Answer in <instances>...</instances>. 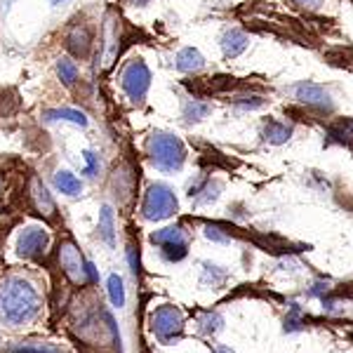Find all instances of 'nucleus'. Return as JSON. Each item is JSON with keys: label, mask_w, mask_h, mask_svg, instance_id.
<instances>
[{"label": "nucleus", "mask_w": 353, "mask_h": 353, "mask_svg": "<svg viewBox=\"0 0 353 353\" xmlns=\"http://www.w3.org/2000/svg\"><path fill=\"white\" fill-rule=\"evenodd\" d=\"M41 313V297L31 281L10 276L0 281V321L8 325H26Z\"/></svg>", "instance_id": "1"}, {"label": "nucleus", "mask_w": 353, "mask_h": 353, "mask_svg": "<svg viewBox=\"0 0 353 353\" xmlns=\"http://www.w3.org/2000/svg\"><path fill=\"white\" fill-rule=\"evenodd\" d=\"M149 161L161 172H179L186 161V149L179 137L168 132H153L146 141Z\"/></svg>", "instance_id": "2"}, {"label": "nucleus", "mask_w": 353, "mask_h": 353, "mask_svg": "<svg viewBox=\"0 0 353 353\" xmlns=\"http://www.w3.org/2000/svg\"><path fill=\"white\" fill-rule=\"evenodd\" d=\"M176 212V196L170 186L165 184H151L146 189L144 203H141V214L149 221H163L172 217Z\"/></svg>", "instance_id": "3"}, {"label": "nucleus", "mask_w": 353, "mask_h": 353, "mask_svg": "<svg viewBox=\"0 0 353 353\" xmlns=\"http://www.w3.org/2000/svg\"><path fill=\"white\" fill-rule=\"evenodd\" d=\"M151 243L161 248V254L168 261H179L189 252V236L181 226H168L151 236Z\"/></svg>", "instance_id": "4"}, {"label": "nucleus", "mask_w": 353, "mask_h": 353, "mask_svg": "<svg viewBox=\"0 0 353 353\" xmlns=\"http://www.w3.org/2000/svg\"><path fill=\"white\" fill-rule=\"evenodd\" d=\"M151 330L163 344H170V341L179 339L181 330H184V316L174 306H161L151 316Z\"/></svg>", "instance_id": "5"}, {"label": "nucleus", "mask_w": 353, "mask_h": 353, "mask_svg": "<svg viewBox=\"0 0 353 353\" xmlns=\"http://www.w3.org/2000/svg\"><path fill=\"white\" fill-rule=\"evenodd\" d=\"M121 85L123 90L128 92L130 99L141 101L146 97L151 88V73L146 64L141 59H132L128 66L123 68V76H121Z\"/></svg>", "instance_id": "6"}, {"label": "nucleus", "mask_w": 353, "mask_h": 353, "mask_svg": "<svg viewBox=\"0 0 353 353\" xmlns=\"http://www.w3.org/2000/svg\"><path fill=\"white\" fill-rule=\"evenodd\" d=\"M292 97L299 101V104H306L311 109H318V111H332L334 109V101L330 92L323 85L318 83H311V81H301L292 88Z\"/></svg>", "instance_id": "7"}, {"label": "nucleus", "mask_w": 353, "mask_h": 353, "mask_svg": "<svg viewBox=\"0 0 353 353\" xmlns=\"http://www.w3.org/2000/svg\"><path fill=\"white\" fill-rule=\"evenodd\" d=\"M59 264H61V269H64L66 276L71 278L73 283H78V285H83L85 281H90L88 278V261L81 257V250H78L71 241L59 245Z\"/></svg>", "instance_id": "8"}, {"label": "nucleus", "mask_w": 353, "mask_h": 353, "mask_svg": "<svg viewBox=\"0 0 353 353\" xmlns=\"http://www.w3.org/2000/svg\"><path fill=\"white\" fill-rule=\"evenodd\" d=\"M50 245L48 233L38 226H28L17 238V254L24 259H41Z\"/></svg>", "instance_id": "9"}, {"label": "nucleus", "mask_w": 353, "mask_h": 353, "mask_svg": "<svg viewBox=\"0 0 353 353\" xmlns=\"http://www.w3.org/2000/svg\"><path fill=\"white\" fill-rule=\"evenodd\" d=\"M219 191H221V184L219 181H212V176H201V179H196L191 184L189 189V196L193 203L198 205H208L212 201H217L219 198Z\"/></svg>", "instance_id": "10"}, {"label": "nucleus", "mask_w": 353, "mask_h": 353, "mask_svg": "<svg viewBox=\"0 0 353 353\" xmlns=\"http://www.w3.org/2000/svg\"><path fill=\"white\" fill-rule=\"evenodd\" d=\"M248 45H250V38L245 36L241 28H229V31L221 36V50H224V57H229V59L245 52Z\"/></svg>", "instance_id": "11"}, {"label": "nucleus", "mask_w": 353, "mask_h": 353, "mask_svg": "<svg viewBox=\"0 0 353 353\" xmlns=\"http://www.w3.org/2000/svg\"><path fill=\"white\" fill-rule=\"evenodd\" d=\"M294 128L290 123H283V121H269L261 128V137H264V141H269V144L278 146V144H285L290 141V137H292Z\"/></svg>", "instance_id": "12"}, {"label": "nucleus", "mask_w": 353, "mask_h": 353, "mask_svg": "<svg viewBox=\"0 0 353 353\" xmlns=\"http://www.w3.org/2000/svg\"><path fill=\"white\" fill-rule=\"evenodd\" d=\"M31 198H33V205H36V210L41 214H45L48 219H52L54 217V201H52V196L48 193V189H45V184H41V181H33L31 184Z\"/></svg>", "instance_id": "13"}, {"label": "nucleus", "mask_w": 353, "mask_h": 353, "mask_svg": "<svg viewBox=\"0 0 353 353\" xmlns=\"http://www.w3.org/2000/svg\"><path fill=\"white\" fill-rule=\"evenodd\" d=\"M174 66H176V71H181V73H196V71H201V68L205 66V59H203V54L198 52V50L184 48L179 54H176Z\"/></svg>", "instance_id": "14"}, {"label": "nucleus", "mask_w": 353, "mask_h": 353, "mask_svg": "<svg viewBox=\"0 0 353 353\" xmlns=\"http://www.w3.org/2000/svg\"><path fill=\"white\" fill-rule=\"evenodd\" d=\"M68 48H71L78 57H88L90 48H92V36H90L88 28L85 26L73 28L71 36H68Z\"/></svg>", "instance_id": "15"}, {"label": "nucleus", "mask_w": 353, "mask_h": 353, "mask_svg": "<svg viewBox=\"0 0 353 353\" xmlns=\"http://www.w3.org/2000/svg\"><path fill=\"white\" fill-rule=\"evenodd\" d=\"M54 186H57V191L66 193V196H78L83 189L81 179L68 172V170H59V172L54 174Z\"/></svg>", "instance_id": "16"}, {"label": "nucleus", "mask_w": 353, "mask_h": 353, "mask_svg": "<svg viewBox=\"0 0 353 353\" xmlns=\"http://www.w3.org/2000/svg\"><path fill=\"white\" fill-rule=\"evenodd\" d=\"M99 236H101V241H104L106 245H111V248H113V243H116V226H113V212H111L109 205H104V208H101Z\"/></svg>", "instance_id": "17"}, {"label": "nucleus", "mask_w": 353, "mask_h": 353, "mask_svg": "<svg viewBox=\"0 0 353 353\" xmlns=\"http://www.w3.org/2000/svg\"><path fill=\"white\" fill-rule=\"evenodd\" d=\"M10 353H64L59 346L48 344V341H21L10 349Z\"/></svg>", "instance_id": "18"}, {"label": "nucleus", "mask_w": 353, "mask_h": 353, "mask_svg": "<svg viewBox=\"0 0 353 353\" xmlns=\"http://www.w3.org/2000/svg\"><path fill=\"white\" fill-rule=\"evenodd\" d=\"M210 113H212V106L205 104V101H198V99L186 101V106H184L186 123H198V121H203V118H208Z\"/></svg>", "instance_id": "19"}, {"label": "nucleus", "mask_w": 353, "mask_h": 353, "mask_svg": "<svg viewBox=\"0 0 353 353\" xmlns=\"http://www.w3.org/2000/svg\"><path fill=\"white\" fill-rule=\"evenodd\" d=\"M45 118L48 121H68V123H76L85 128L88 125V118H85V113L76 111V109H57V111H48L45 113Z\"/></svg>", "instance_id": "20"}, {"label": "nucleus", "mask_w": 353, "mask_h": 353, "mask_svg": "<svg viewBox=\"0 0 353 353\" xmlns=\"http://www.w3.org/2000/svg\"><path fill=\"white\" fill-rule=\"evenodd\" d=\"M198 325H201L203 334H210V337H212V334L221 332V327H224V318H221L217 311H208V313H203V316H201Z\"/></svg>", "instance_id": "21"}, {"label": "nucleus", "mask_w": 353, "mask_h": 353, "mask_svg": "<svg viewBox=\"0 0 353 353\" xmlns=\"http://www.w3.org/2000/svg\"><path fill=\"white\" fill-rule=\"evenodd\" d=\"M57 76L64 85H73L78 81V66L71 59H59L57 61Z\"/></svg>", "instance_id": "22"}, {"label": "nucleus", "mask_w": 353, "mask_h": 353, "mask_svg": "<svg viewBox=\"0 0 353 353\" xmlns=\"http://www.w3.org/2000/svg\"><path fill=\"white\" fill-rule=\"evenodd\" d=\"M109 294H111L113 306L123 309V306H125V288H123V278L121 276H111L109 278Z\"/></svg>", "instance_id": "23"}, {"label": "nucleus", "mask_w": 353, "mask_h": 353, "mask_svg": "<svg viewBox=\"0 0 353 353\" xmlns=\"http://www.w3.org/2000/svg\"><path fill=\"white\" fill-rule=\"evenodd\" d=\"M224 281H226V271H221L219 266H214V264H205V271H203V283H205V285L217 288Z\"/></svg>", "instance_id": "24"}, {"label": "nucleus", "mask_w": 353, "mask_h": 353, "mask_svg": "<svg viewBox=\"0 0 353 353\" xmlns=\"http://www.w3.org/2000/svg\"><path fill=\"white\" fill-rule=\"evenodd\" d=\"M292 309H290V313H288V318H285V330L288 332H299L301 330V311H299V306L297 304H290Z\"/></svg>", "instance_id": "25"}, {"label": "nucleus", "mask_w": 353, "mask_h": 353, "mask_svg": "<svg viewBox=\"0 0 353 353\" xmlns=\"http://www.w3.org/2000/svg\"><path fill=\"white\" fill-rule=\"evenodd\" d=\"M205 236H208L210 241H214V243H231V238L226 236V233L221 231L217 224H208V226H205Z\"/></svg>", "instance_id": "26"}, {"label": "nucleus", "mask_w": 353, "mask_h": 353, "mask_svg": "<svg viewBox=\"0 0 353 353\" xmlns=\"http://www.w3.org/2000/svg\"><path fill=\"white\" fill-rule=\"evenodd\" d=\"M323 311H325L327 316H341V313H344V301L323 297Z\"/></svg>", "instance_id": "27"}, {"label": "nucleus", "mask_w": 353, "mask_h": 353, "mask_svg": "<svg viewBox=\"0 0 353 353\" xmlns=\"http://www.w3.org/2000/svg\"><path fill=\"white\" fill-rule=\"evenodd\" d=\"M266 101L261 99V97H243V101H238V106L245 111H254V109H261Z\"/></svg>", "instance_id": "28"}, {"label": "nucleus", "mask_w": 353, "mask_h": 353, "mask_svg": "<svg viewBox=\"0 0 353 353\" xmlns=\"http://www.w3.org/2000/svg\"><path fill=\"white\" fill-rule=\"evenodd\" d=\"M330 292V283L327 281H318V283H313L311 290H309V297H325V294Z\"/></svg>", "instance_id": "29"}, {"label": "nucleus", "mask_w": 353, "mask_h": 353, "mask_svg": "<svg viewBox=\"0 0 353 353\" xmlns=\"http://www.w3.org/2000/svg\"><path fill=\"white\" fill-rule=\"evenodd\" d=\"M85 161H88V168H85V174L92 176L97 170H99V161H97V156L92 151H85Z\"/></svg>", "instance_id": "30"}, {"label": "nucleus", "mask_w": 353, "mask_h": 353, "mask_svg": "<svg viewBox=\"0 0 353 353\" xmlns=\"http://www.w3.org/2000/svg\"><path fill=\"white\" fill-rule=\"evenodd\" d=\"M292 3L299 5V8H304V10H309V12H316V10L323 8L325 0H292Z\"/></svg>", "instance_id": "31"}, {"label": "nucleus", "mask_w": 353, "mask_h": 353, "mask_svg": "<svg viewBox=\"0 0 353 353\" xmlns=\"http://www.w3.org/2000/svg\"><path fill=\"white\" fill-rule=\"evenodd\" d=\"M214 353H233V351L229 349V346H224V344H217V346H214Z\"/></svg>", "instance_id": "32"}, {"label": "nucleus", "mask_w": 353, "mask_h": 353, "mask_svg": "<svg viewBox=\"0 0 353 353\" xmlns=\"http://www.w3.org/2000/svg\"><path fill=\"white\" fill-rule=\"evenodd\" d=\"M59 3H64V0H52V5H59Z\"/></svg>", "instance_id": "33"}]
</instances>
